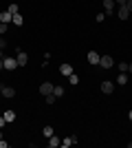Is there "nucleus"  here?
Segmentation results:
<instances>
[{"label":"nucleus","mask_w":132,"mask_h":148,"mask_svg":"<svg viewBox=\"0 0 132 148\" xmlns=\"http://www.w3.org/2000/svg\"><path fill=\"white\" fill-rule=\"evenodd\" d=\"M9 146V142H5V139H0V148H7Z\"/></svg>","instance_id":"obj_27"},{"label":"nucleus","mask_w":132,"mask_h":148,"mask_svg":"<svg viewBox=\"0 0 132 148\" xmlns=\"http://www.w3.org/2000/svg\"><path fill=\"white\" fill-rule=\"evenodd\" d=\"M119 73H128V62H119Z\"/></svg>","instance_id":"obj_21"},{"label":"nucleus","mask_w":132,"mask_h":148,"mask_svg":"<svg viewBox=\"0 0 132 148\" xmlns=\"http://www.w3.org/2000/svg\"><path fill=\"white\" fill-rule=\"evenodd\" d=\"M68 82H70V84H73V86H75V84H79V75L70 73V75H68Z\"/></svg>","instance_id":"obj_18"},{"label":"nucleus","mask_w":132,"mask_h":148,"mask_svg":"<svg viewBox=\"0 0 132 148\" xmlns=\"http://www.w3.org/2000/svg\"><path fill=\"white\" fill-rule=\"evenodd\" d=\"M128 73H132V62H130V64H128Z\"/></svg>","instance_id":"obj_31"},{"label":"nucleus","mask_w":132,"mask_h":148,"mask_svg":"<svg viewBox=\"0 0 132 148\" xmlns=\"http://www.w3.org/2000/svg\"><path fill=\"white\" fill-rule=\"evenodd\" d=\"M114 2H117V5H119V7H123V5H126V2H128V0H114Z\"/></svg>","instance_id":"obj_28"},{"label":"nucleus","mask_w":132,"mask_h":148,"mask_svg":"<svg viewBox=\"0 0 132 148\" xmlns=\"http://www.w3.org/2000/svg\"><path fill=\"white\" fill-rule=\"evenodd\" d=\"M40 93L46 97L49 93H53V84H51V82H42V84H40Z\"/></svg>","instance_id":"obj_7"},{"label":"nucleus","mask_w":132,"mask_h":148,"mask_svg":"<svg viewBox=\"0 0 132 148\" xmlns=\"http://www.w3.org/2000/svg\"><path fill=\"white\" fill-rule=\"evenodd\" d=\"M0 139H2V130H0Z\"/></svg>","instance_id":"obj_34"},{"label":"nucleus","mask_w":132,"mask_h":148,"mask_svg":"<svg viewBox=\"0 0 132 148\" xmlns=\"http://www.w3.org/2000/svg\"><path fill=\"white\" fill-rule=\"evenodd\" d=\"M99 66H101V69H112V66H114V58H112V56H101Z\"/></svg>","instance_id":"obj_2"},{"label":"nucleus","mask_w":132,"mask_h":148,"mask_svg":"<svg viewBox=\"0 0 132 148\" xmlns=\"http://www.w3.org/2000/svg\"><path fill=\"white\" fill-rule=\"evenodd\" d=\"M5 119H7V124H13V119H16V113H13V111H5Z\"/></svg>","instance_id":"obj_15"},{"label":"nucleus","mask_w":132,"mask_h":148,"mask_svg":"<svg viewBox=\"0 0 132 148\" xmlns=\"http://www.w3.org/2000/svg\"><path fill=\"white\" fill-rule=\"evenodd\" d=\"M42 135L46 137V139H49V137L53 135V128H51V126H44V128H42Z\"/></svg>","instance_id":"obj_19"},{"label":"nucleus","mask_w":132,"mask_h":148,"mask_svg":"<svg viewBox=\"0 0 132 148\" xmlns=\"http://www.w3.org/2000/svg\"><path fill=\"white\" fill-rule=\"evenodd\" d=\"M0 58H5V53H2V49H0Z\"/></svg>","instance_id":"obj_33"},{"label":"nucleus","mask_w":132,"mask_h":148,"mask_svg":"<svg viewBox=\"0 0 132 148\" xmlns=\"http://www.w3.org/2000/svg\"><path fill=\"white\" fill-rule=\"evenodd\" d=\"M60 73H62L64 77H68V75L73 73V66H70V64H66V62H64L62 66H60Z\"/></svg>","instance_id":"obj_10"},{"label":"nucleus","mask_w":132,"mask_h":148,"mask_svg":"<svg viewBox=\"0 0 132 148\" xmlns=\"http://www.w3.org/2000/svg\"><path fill=\"white\" fill-rule=\"evenodd\" d=\"M99 60H101V56L97 51H90V53H88V64H99Z\"/></svg>","instance_id":"obj_8"},{"label":"nucleus","mask_w":132,"mask_h":148,"mask_svg":"<svg viewBox=\"0 0 132 148\" xmlns=\"http://www.w3.org/2000/svg\"><path fill=\"white\" fill-rule=\"evenodd\" d=\"M0 71H5V62H2V58H0Z\"/></svg>","instance_id":"obj_30"},{"label":"nucleus","mask_w":132,"mask_h":148,"mask_svg":"<svg viewBox=\"0 0 132 148\" xmlns=\"http://www.w3.org/2000/svg\"><path fill=\"white\" fill-rule=\"evenodd\" d=\"M49 146H51V148H57V146H62V139H60V137H57L55 133H53V135L49 137Z\"/></svg>","instance_id":"obj_9"},{"label":"nucleus","mask_w":132,"mask_h":148,"mask_svg":"<svg viewBox=\"0 0 132 148\" xmlns=\"http://www.w3.org/2000/svg\"><path fill=\"white\" fill-rule=\"evenodd\" d=\"M128 16H130V11L126 9V5L119 7V20H128Z\"/></svg>","instance_id":"obj_12"},{"label":"nucleus","mask_w":132,"mask_h":148,"mask_svg":"<svg viewBox=\"0 0 132 148\" xmlns=\"http://www.w3.org/2000/svg\"><path fill=\"white\" fill-rule=\"evenodd\" d=\"M11 22H13V25H16V27H22V25H24V18H22L20 13H16V16H13V20H11Z\"/></svg>","instance_id":"obj_13"},{"label":"nucleus","mask_w":132,"mask_h":148,"mask_svg":"<svg viewBox=\"0 0 132 148\" xmlns=\"http://www.w3.org/2000/svg\"><path fill=\"white\" fill-rule=\"evenodd\" d=\"M128 117H130V122H132V111H130V113H128Z\"/></svg>","instance_id":"obj_32"},{"label":"nucleus","mask_w":132,"mask_h":148,"mask_svg":"<svg viewBox=\"0 0 132 148\" xmlns=\"http://www.w3.org/2000/svg\"><path fill=\"white\" fill-rule=\"evenodd\" d=\"M117 84H119V86L128 84V73H119V77H117Z\"/></svg>","instance_id":"obj_14"},{"label":"nucleus","mask_w":132,"mask_h":148,"mask_svg":"<svg viewBox=\"0 0 132 148\" xmlns=\"http://www.w3.org/2000/svg\"><path fill=\"white\" fill-rule=\"evenodd\" d=\"M112 91H114V82H110V80L101 82V93H104V95H110Z\"/></svg>","instance_id":"obj_4"},{"label":"nucleus","mask_w":132,"mask_h":148,"mask_svg":"<svg viewBox=\"0 0 132 148\" xmlns=\"http://www.w3.org/2000/svg\"><path fill=\"white\" fill-rule=\"evenodd\" d=\"M53 95H55V97H62L64 95V86H53Z\"/></svg>","instance_id":"obj_17"},{"label":"nucleus","mask_w":132,"mask_h":148,"mask_svg":"<svg viewBox=\"0 0 132 148\" xmlns=\"http://www.w3.org/2000/svg\"><path fill=\"white\" fill-rule=\"evenodd\" d=\"M55 102H57V97L53 93H49V95H46V104H55Z\"/></svg>","instance_id":"obj_20"},{"label":"nucleus","mask_w":132,"mask_h":148,"mask_svg":"<svg viewBox=\"0 0 132 148\" xmlns=\"http://www.w3.org/2000/svg\"><path fill=\"white\" fill-rule=\"evenodd\" d=\"M16 60H18V64L20 66H24L26 62H29V56H26L22 49H16Z\"/></svg>","instance_id":"obj_3"},{"label":"nucleus","mask_w":132,"mask_h":148,"mask_svg":"<svg viewBox=\"0 0 132 148\" xmlns=\"http://www.w3.org/2000/svg\"><path fill=\"white\" fill-rule=\"evenodd\" d=\"M114 5H117L114 0H104V13H106V16H110V13L114 11Z\"/></svg>","instance_id":"obj_6"},{"label":"nucleus","mask_w":132,"mask_h":148,"mask_svg":"<svg viewBox=\"0 0 132 148\" xmlns=\"http://www.w3.org/2000/svg\"><path fill=\"white\" fill-rule=\"evenodd\" d=\"M5 124H7V119H5V115H2V117H0V128H2Z\"/></svg>","instance_id":"obj_29"},{"label":"nucleus","mask_w":132,"mask_h":148,"mask_svg":"<svg viewBox=\"0 0 132 148\" xmlns=\"http://www.w3.org/2000/svg\"><path fill=\"white\" fill-rule=\"evenodd\" d=\"M11 20H13V16H11L9 11H2V13H0V22H5V25H9Z\"/></svg>","instance_id":"obj_11"},{"label":"nucleus","mask_w":132,"mask_h":148,"mask_svg":"<svg viewBox=\"0 0 132 148\" xmlns=\"http://www.w3.org/2000/svg\"><path fill=\"white\" fill-rule=\"evenodd\" d=\"M126 9H128V11L132 13V0H128V2H126Z\"/></svg>","instance_id":"obj_26"},{"label":"nucleus","mask_w":132,"mask_h":148,"mask_svg":"<svg viewBox=\"0 0 132 148\" xmlns=\"http://www.w3.org/2000/svg\"><path fill=\"white\" fill-rule=\"evenodd\" d=\"M0 93H2V97L11 99L13 95H16V88H13V86H0Z\"/></svg>","instance_id":"obj_5"},{"label":"nucleus","mask_w":132,"mask_h":148,"mask_svg":"<svg viewBox=\"0 0 132 148\" xmlns=\"http://www.w3.org/2000/svg\"><path fill=\"white\" fill-rule=\"evenodd\" d=\"M95 20H97V22H104V20H106V13H97V18H95Z\"/></svg>","instance_id":"obj_24"},{"label":"nucleus","mask_w":132,"mask_h":148,"mask_svg":"<svg viewBox=\"0 0 132 148\" xmlns=\"http://www.w3.org/2000/svg\"><path fill=\"white\" fill-rule=\"evenodd\" d=\"M7 11L11 13V16H16V13H20V11H18V5H16V2H11V5L7 7Z\"/></svg>","instance_id":"obj_16"},{"label":"nucleus","mask_w":132,"mask_h":148,"mask_svg":"<svg viewBox=\"0 0 132 148\" xmlns=\"http://www.w3.org/2000/svg\"><path fill=\"white\" fill-rule=\"evenodd\" d=\"M2 62H5V71H13V69L20 66L18 60H16V58H11V56H5V58H2Z\"/></svg>","instance_id":"obj_1"},{"label":"nucleus","mask_w":132,"mask_h":148,"mask_svg":"<svg viewBox=\"0 0 132 148\" xmlns=\"http://www.w3.org/2000/svg\"><path fill=\"white\" fill-rule=\"evenodd\" d=\"M7 31H9V25H5V22H0V36H5Z\"/></svg>","instance_id":"obj_22"},{"label":"nucleus","mask_w":132,"mask_h":148,"mask_svg":"<svg viewBox=\"0 0 132 148\" xmlns=\"http://www.w3.org/2000/svg\"><path fill=\"white\" fill-rule=\"evenodd\" d=\"M73 146V142H70V137H66V139H62V148H68Z\"/></svg>","instance_id":"obj_23"},{"label":"nucleus","mask_w":132,"mask_h":148,"mask_svg":"<svg viewBox=\"0 0 132 148\" xmlns=\"http://www.w3.org/2000/svg\"><path fill=\"white\" fill-rule=\"evenodd\" d=\"M5 47H7V40H5L2 36H0V49H5Z\"/></svg>","instance_id":"obj_25"}]
</instances>
